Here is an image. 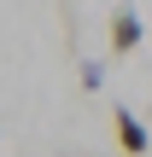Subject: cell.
<instances>
[{"label":"cell","instance_id":"obj_1","mask_svg":"<svg viewBox=\"0 0 152 157\" xmlns=\"http://www.w3.org/2000/svg\"><path fill=\"white\" fill-rule=\"evenodd\" d=\"M111 134H117V146H123V157H146V128H141V117L129 111V105H111Z\"/></svg>","mask_w":152,"mask_h":157},{"label":"cell","instance_id":"obj_2","mask_svg":"<svg viewBox=\"0 0 152 157\" xmlns=\"http://www.w3.org/2000/svg\"><path fill=\"white\" fill-rule=\"evenodd\" d=\"M141 35H146V29H141V12H135V6H117V12H111V52L129 58V52L141 47Z\"/></svg>","mask_w":152,"mask_h":157},{"label":"cell","instance_id":"obj_3","mask_svg":"<svg viewBox=\"0 0 152 157\" xmlns=\"http://www.w3.org/2000/svg\"><path fill=\"white\" fill-rule=\"evenodd\" d=\"M100 82H105V64H100V58H82V87L100 93Z\"/></svg>","mask_w":152,"mask_h":157}]
</instances>
